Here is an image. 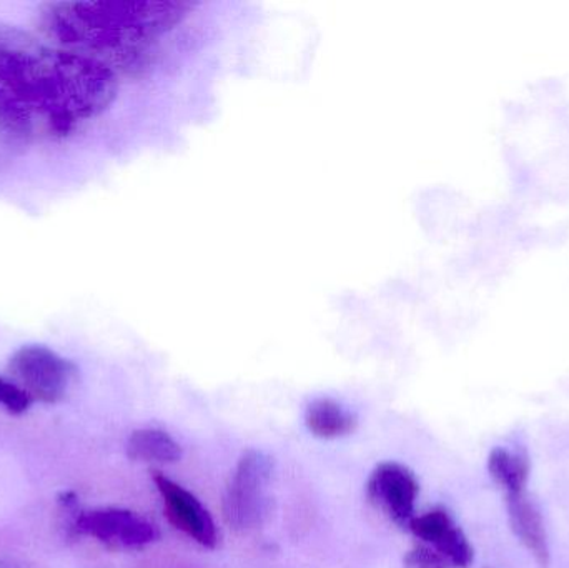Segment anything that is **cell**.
Listing matches in <instances>:
<instances>
[{
  "label": "cell",
  "instance_id": "6da1fadb",
  "mask_svg": "<svg viewBox=\"0 0 569 568\" xmlns=\"http://www.w3.org/2000/svg\"><path fill=\"white\" fill-rule=\"evenodd\" d=\"M122 70L86 53L49 46L20 27L0 22V86L67 136L116 100Z\"/></svg>",
  "mask_w": 569,
  "mask_h": 568
},
{
  "label": "cell",
  "instance_id": "7a4b0ae2",
  "mask_svg": "<svg viewBox=\"0 0 569 568\" xmlns=\"http://www.w3.org/2000/svg\"><path fill=\"white\" fill-rule=\"evenodd\" d=\"M190 9L192 3L179 0L53 2L40 9V26L62 49L132 72L189 16Z\"/></svg>",
  "mask_w": 569,
  "mask_h": 568
},
{
  "label": "cell",
  "instance_id": "3957f363",
  "mask_svg": "<svg viewBox=\"0 0 569 568\" xmlns=\"http://www.w3.org/2000/svg\"><path fill=\"white\" fill-rule=\"evenodd\" d=\"M273 460L263 450L243 452L223 496V519L232 529L252 530L262 526L270 514L269 489Z\"/></svg>",
  "mask_w": 569,
  "mask_h": 568
},
{
  "label": "cell",
  "instance_id": "277c9868",
  "mask_svg": "<svg viewBox=\"0 0 569 568\" xmlns=\"http://www.w3.org/2000/svg\"><path fill=\"white\" fill-rule=\"evenodd\" d=\"M10 373L32 400L57 403L77 379L76 363L46 346L20 347L9 362Z\"/></svg>",
  "mask_w": 569,
  "mask_h": 568
},
{
  "label": "cell",
  "instance_id": "5b68a950",
  "mask_svg": "<svg viewBox=\"0 0 569 568\" xmlns=\"http://www.w3.org/2000/svg\"><path fill=\"white\" fill-rule=\"evenodd\" d=\"M76 529L82 536L92 537L110 549L120 550L142 549L156 542L159 537L156 526L149 520L139 514L116 507L82 514L77 519Z\"/></svg>",
  "mask_w": 569,
  "mask_h": 568
},
{
  "label": "cell",
  "instance_id": "8992f818",
  "mask_svg": "<svg viewBox=\"0 0 569 568\" xmlns=\"http://www.w3.org/2000/svg\"><path fill=\"white\" fill-rule=\"evenodd\" d=\"M418 494L420 484L417 476L401 464H380L368 477V500L398 526L408 527L415 519Z\"/></svg>",
  "mask_w": 569,
  "mask_h": 568
},
{
  "label": "cell",
  "instance_id": "52a82bcc",
  "mask_svg": "<svg viewBox=\"0 0 569 568\" xmlns=\"http://www.w3.org/2000/svg\"><path fill=\"white\" fill-rule=\"evenodd\" d=\"M153 482L162 496L166 516L170 524L192 537L200 546L216 549L219 542L217 527L209 510L200 504V500L163 474H153Z\"/></svg>",
  "mask_w": 569,
  "mask_h": 568
},
{
  "label": "cell",
  "instance_id": "ba28073f",
  "mask_svg": "<svg viewBox=\"0 0 569 568\" xmlns=\"http://www.w3.org/2000/svg\"><path fill=\"white\" fill-rule=\"evenodd\" d=\"M508 522L518 542L541 568L550 566L551 552L547 527L537 502L527 492L507 496Z\"/></svg>",
  "mask_w": 569,
  "mask_h": 568
},
{
  "label": "cell",
  "instance_id": "9c48e42d",
  "mask_svg": "<svg viewBox=\"0 0 569 568\" xmlns=\"http://www.w3.org/2000/svg\"><path fill=\"white\" fill-rule=\"evenodd\" d=\"M308 430L318 439H340L357 430L358 417L333 399L313 400L305 412Z\"/></svg>",
  "mask_w": 569,
  "mask_h": 568
},
{
  "label": "cell",
  "instance_id": "30bf717a",
  "mask_svg": "<svg viewBox=\"0 0 569 568\" xmlns=\"http://www.w3.org/2000/svg\"><path fill=\"white\" fill-rule=\"evenodd\" d=\"M530 470V459L523 452H511L505 447H497L488 457V472L507 496L527 492Z\"/></svg>",
  "mask_w": 569,
  "mask_h": 568
},
{
  "label": "cell",
  "instance_id": "8fae6325",
  "mask_svg": "<svg viewBox=\"0 0 569 568\" xmlns=\"http://www.w3.org/2000/svg\"><path fill=\"white\" fill-rule=\"evenodd\" d=\"M127 454L137 462L173 464L182 459V447L159 429H140L130 436Z\"/></svg>",
  "mask_w": 569,
  "mask_h": 568
},
{
  "label": "cell",
  "instance_id": "7c38bea8",
  "mask_svg": "<svg viewBox=\"0 0 569 568\" xmlns=\"http://www.w3.org/2000/svg\"><path fill=\"white\" fill-rule=\"evenodd\" d=\"M36 112L0 86V129L17 139H30L36 132Z\"/></svg>",
  "mask_w": 569,
  "mask_h": 568
},
{
  "label": "cell",
  "instance_id": "4fadbf2b",
  "mask_svg": "<svg viewBox=\"0 0 569 568\" xmlns=\"http://www.w3.org/2000/svg\"><path fill=\"white\" fill-rule=\"evenodd\" d=\"M453 526L455 520L451 519L450 514L438 507V509L430 510V512L423 514V516L415 517L410 526H408V529H410L411 534H413L417 539H420L421 542L433 546V544H437Z\"/></svg>",
  "mask_w": 569,
  "mask_h": 568
},
{
  "label": "cell",
  "instance_id": "5bb4252c",
  "mask_svg": "<svg viewBox=\"0 0 569 568\" xmlns=\"http://www.w3.org/2000/svg\"><path fill=\"white\" fill-rule=\"evenodd\" d=\"M407 568H453L447 559L428 544H418L405 556Z\"/></svg>",
  "mask_w": 569,
  "mask_h": 568
},
{
  "label": "cell",
  "instance_id": "9a60e30c",
  "mask_svg": "<svg viewBox=\"0 0 569 568\" xmlns=\"http://www.w3.org/2000/svg\"><path fill=\"white\" fill-rule=\"evenodd\" d=\"M32 402V397H30L22 387L0 379V406H2L3 409L9 410L13 416H20V413L29 410Z\"/></svg>",
  "mask_w": 569,
  "mask_h": 568
}]
</instances>
